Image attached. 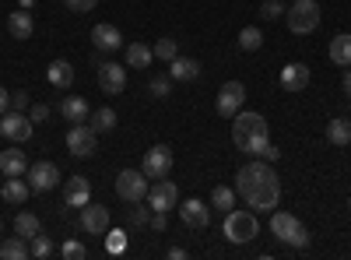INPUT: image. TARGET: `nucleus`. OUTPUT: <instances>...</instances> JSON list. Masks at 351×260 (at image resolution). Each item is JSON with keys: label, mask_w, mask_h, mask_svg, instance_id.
Wrapping results in <instances>:
<instances>
[{"label": "nucleus", "mask_w": 351, "mask_h": 260, "mask_svg": "<svg viewBox=\"0 0 351 260\" xmlns=\"http://www.w3.org/2000/svg\"><path fill=\"white\" fill-rule=\"evenodd\" d=\"M236 193L253 211H274L278 200H281V180H278L274 165L263 162V158L243 165L239 176H236Z\"/></svg>", "instance_id": "obj_1"}, {"label": "nucleus", "mask_w": 351, "mask_h": 260, "mask_svg": "<svg viewBox=\"0 0 351 260\" xmlns=\"http://www.w3.org/2000/svg\"><path fill=\"white\" fill-rule=\"evenodd\" d=\"M232 141H236V148L246 152V155H256L271 144V134H267V120L260 117V113H236L232 117Z\"/></svg>", "instance_id": "obj_2"}, {"label": "nucleus", "mask_w": 351, "mask_h": 260, "mask_svg": "<svg viewBox=\"0 0 351 260\" xmlns=\"http://www.w3.org/2000/svg\"><path fill=\"white\" fill-rule=\"evenodd\" d=\"M256 233H260V225H256L253 208H232V211H225V239H228V243L243 246V243H250Z\"/></svg>", "instance_id": "obj_3"}, {"label": "nucleus", "mask_w": 351, "mask_h": 260, "mask_svg": "<svg viewBox=\"0 0 351 260\" xmlns=\"http://www.w3.org/2000/svg\"><path fill=\"white\" fill-rule=\"evenodd\" d=\"M271 233H274L278 243H285V246H295V250H306V246H309L306 225H302L295 215H288V211H274V215H271Z\"/></svg>", "instance_id": "obj_4"}, {"label": "nucleus", "mask_w": 351, "mask_h": 260, "mask_svg": "<svg viewBox=\"0 0 351 260\" xmlns=\"http://www.w3.org/2000/svg\"><path fill=\"white\" fill-rule=\"evenodd\" d=\"M316 25H319V4L316 0H295V4L288 8V32L309 36V32H316Z\"/></svg>", "instance_id": "obj_5"}, {"label": "nucleus", "mask_w": 351, "mask_h": 260, "mask_svg": "<svg viewBox=\"0 0 351 260\" xmlns=\"http://www.w3.org/2000/svg\"><path fill=\"white\" fill-rule=\"evenodd\" d=\"M116 193L123 200H130V204H141L148 197V176H144V169H123L116 176Z\"/></svg>", "instance_id": "obj_6"}, {"label": "nucleus", "mask_w": 351, "mask_h": 260, "mask_svg": "<svg viewBox=\"0 0 351 260\" xmlns=\"http://www.w3.org/2000/svg\"><path fill=\"white\" fill-rule=\"evenodd\" d=\"M243 102H246V84H243V81H225L221 92H218V99H215V109H218V117L232 120V117L243 109Z\"/></svg>", "instance_id": "obj_7"}, {"label": "nucleus", "mask_w": 351, "mask_h": 260, "mask_svg": "<svg viewBox=\"0 0 351 260\" xmlns=\"http://www.w3.org/2000/svg\"><path fill=\"white\" fill-rule=\"evenodd\" d=\"M67 148H71V155H77V158L95 155V152H99V134L88 127V123H74V127L67 130Z\"/></svg>", "instance_id": "obj_8"}, {"label": "nucleus", "mask_w": 351, "mask_h": 260, "mask_svg": "<svg viewBox=\"0 0 351 260\" xmlns=\"http://www.w3.org/2000/svg\"><path fill=\"white\" fill-rule=\"evenodd\" d=\"M172 172V152L169 144H155L152 152H144V176L148 180H165Z\"/></svg>", "instance_id": "obj_9"}, {"label": "nucleus", "mask_w": 351, "mask_h": 260, "mask_svg": "<svg viewBox=\"0 0 351 260\" xmlns=\"http://www.w3.org/2000/svg\"><path fill=\"white\" fill-rule=\"evenodd\" d=\"M148 204L152 211H172L176 204H180V187H176L172 180H158L155 187H148Z\"/></svg>", "instance_id": "obj_10"}, {"label": "nucleus", "mask_w": 351, "mask_h": 260, "mask_svg": "<svg viewBox=\"0 0 351 260\" xmlns=\"http://www.w3.org/2000/svg\"><path fill=\"white\" fill-rule=\"evenodd\" d=\"M0 134L11 137V141H28L32 137V117H25L18 109H8L4 117H0Z\"/></svg>", "instance_id": "obj_11"}, {"label": "nucleus", "mask_w": 351, "mask_h": 260, "mask_svg": "<svg viewBox=\"0 0 351 260\" xmlns=\"http://www.w3.org/2000/svg\"><path fill=\"white\" fill-rule=\"evenodd\" d=\"M56 183H60V169H56L53 162L28 165V187H32L36 193H46V190H53Z\"/></svg>", "instance_id": "obj_12"}, {"label": "nucleus", "mask_w": 351, "mask_h": 260, "mask_svg": "<svg viewBox=\"0 0 351 260\" xmlns=\"http://www.w3.org/2000/svg\"><path fill=\"white\" fill-rule=\"evenodd\" d=\"M81 228L88 236H102V233H109V208H102V204H88L81 208Z\"/></svg>", "instance_id": "obj_13"}, {"label": "nucleus", "mask_w": 351, "mask_h": 260, "mask_svg": "<svg viewBox=\"0 0 351 260\" xmlns=\"http://www.w3.org/2000/svg\"><path fill=\"white\" fill-rule=\"evenodd\" d=\"M99 88L106 95H120L127 88V67H120V64H99Z\"/></svg>", "instance_id": "obj_14"}, {"label": "nucleus", "mask_w": 351, "mask_h": 260, "mask_svg": "<svg viewBox=\"0 0 351 260\" xmlns=\"http://www.w3.org/2000/svg\"><path fill=\"white\" fill-rule=\"evenodd\" d=\"M180 218H183V225H190V228H208L211 211L204 208V200L190 197V200H183V204H180Z\"/></svg>", "instance_id": "obj_15"}, {"label": "nucleus", "mask_w": 351, "mask_h": 260, "mask_svg": "<svg viewBox=\"0 0 351 260\" xmlns=\"http://www.w3.org/2000/svg\"><path fill=\"white\" fill-rule=\"evenodd\" d=\"M92 46L95 49H102V53H112V49H120L123 46V36H120V28L116 25H95L92 28Z\"/></svg>", "instance_id": "obj_16"}, {"label": "nucleus", "mask_w": 351, "mask_h": 260, "mask_svg": "<svg viewBox=\"0 0 351 260\" xmlns=\"http://www.w3.org/2000/svg\"><path fill=\"white\" fill-rule=\"evenodd\" d=\"M88 200H92V187H88L84 176H71L67 187H64V204L67 208H84Z\"/></svg>", "instance_id": "obj_17"}, {"label": "nucleus", "mask_w": 351, "mask_h": 260, "mask_svg": "<svg viewBox=\"0 0 351 260\" xmlns=\"http://www.w3.org/2000/svg\"><path fill=\"white\" fill-rule=\"evenodd\" d=\"M60 117L67 123H88V117H92V109H88V102L81 95H67L60 99Z\"/></svg>", "instance_id": "obj_18"}, {"label": "nucleus", "mask_w": 351, "mask_h": 260, "mask_svg": "<svg viewBox=\"0 0 351 260\" xmlns=\"http://www.w3.org/2000/svg\"><path fill=\"white\" fill-rule=\"evenodd\" d=\"M309 84V67L306 64H288L281 67V88L285 92H302Z\"/></svg>", "instance_id": "obj_19"}, {"label": "nucleus", "mask_w": 351, "mask_h": 260, "mask_svg": "<svg viewBox=\"0 0 351 260\" xmlns=\"http://www.w3.org/2000/svg\"><path fill=\"white\" fill-rule=\"evenodd\" d=\"M8 32H11L14 39H32V32H36V21H32V14H28L25 8L11 11V14H8Z\"/></svg>", "instance_id": "obj_20"}, {"label": "nucleus", "mask_w": 351, "mask_h": 260, "mask_svg": "<svg viewBox=\"0 0 351 260\" xmlns=\"http://www.w3.org/2000/svg\"><path fill=\"white\" fill-rule=\"evenodd\" d=\"M200 74V64L193 60V56H176V60H169V78L172 81H193Z\"/></svg>", "instance_id": "obj_21"}, {"label": "nucleus", "mask_w": 351, "mask_h": 260, "mask_svg": "<svg viewBox=\"0 0 351 260\" xmlns=\"http://www.w3.org/2000/svg\"><path fill=\"white\" fill-rule=\"evenodd\" d=\"M155 60V49L148 43H130L127 46V67H137V71H148Z\"/></svg>", "instance_id": "obj_22"}, {"label": "nucleus", "mask_w": 351, "mask_h": 260, "mask_svg": "<svg viewBox=\"0 0 351 260\" xmlns=\"http://www.w3.org/2000/svg\"><path fill=\"white\" fill-rule=\"evenodd\" d=\"M0 169H4V176H25V172H28V158H25V152H18V148L0 152Z\"/></svg>", "instance_id": "obj_23"}, {"label": "nucleus", "mask_w": 351, "mask_h": 260, "mask_svg": "<svg viewBox=\"0 0 351 260\" xmlns=\"http://www.w3.org/2000/svg\"><path fill=\"white\" fill-rule=\"evenodd\" d=\"M28 193H32V187L21 183L18 176H8V180H4V187H0V197H4L8 204H25Z\"/></svg>", "instance_id": "obj_24"}, {"label": "nucleus", "mask_w": 351, "mask_h": 260, "mask_svg": "<svg viewBox=\"0 0 351 260\" xmlns=\"http://www.w3.org/2000/svg\"><path fill=\"white\" fill-rule=\"evenodd\" d=\"M46 78H49L53 88H71V84H74V67L67 60H53L49 71H46Z\"/></svg>", "instance_id": "obj_25"}, {"label": "nucleus", "mask_w": 351, "mask_h": 260, "mask_svg": "<svg viewBox=\"0 0 351 260\" xmlns=\"http://www.w3.org/2000/svg\"><path fill=\"white\" fill-rule=\"evenodd\" d=\"M330 60L337 67H351V32H341L330 39Z\"/></svg>", "instance_id": "obj_26"}, {"label": "nucleus", "mask_w": 351, "mask_h": 260, "mask_svg": "<svg viewBox=\"0 0 351 260\" xmlns=\"http://www.w3.org/2000/svg\"><path fill=\"white\" fill-rule=\"evenodd\" d=\"M14 233H18L21 239H32L36 233H43V222H39V215H32V211H21V215L14 218Z\"/></svg>", "instance_id": "obj_27"}, {"label": "nucleus", "mask_w": 351, "mask_h": 260, "mask_svg": "<svg viewBox=\"0 0 351 260\" xmlns=\"http://www.w3.org/2000/svg\"><path fill=\"white\" fill-rule=\"evenodd\" d=\"M327 141L337 144V148L351 144V120H330V123H327Z\"/></svg>", "instance_id": "obj_28"}, {"label": "nucleus", "mask_w": 351, "mask_h": 260, "mask_svg": "<svg viewBox=\"0 0 351 260\" xmlns=\"http://www.w3.org/2000/svg\"><path fill=\"white\" fill-rule=\"evenodd\" d=\"M88 120H92L88 127H92L95 134H106V130H112V127H116V113H112L109 106H102V109H95V113H92V117H88Z\"/></svg>", "instance_id": "obj_29"}, {"label": "nucleus", "mask_w": 351, "mask_h": 260, "mask_svg": "<svg viewBox=\"0 0 351 260\" xmlns=\"http://www.w3.org/2000/svg\"><path fill=\"white\" fill-rule=\"evenodd\" d=\"M0 257H4V260H25V257H32V250L25 246L21 236H14L8 243H0Z\"/></svg>", "instance_id": "obj_30"}, {"label": "nucleus", "mask_w": 351, "mask_h": 260, "mask_svg": "<svg viewBox=\"0 0 351 260\" xmlns=\"http://www.w3.org/2000/svg\"><path fill=\"white\" fill-rule=\"evenodd\" d=\"M211 204L218 211H232V208H236V190H232V187H215L211 190Z\"/></svg>", "instance_id": "obj_31"}, {"label": "nucleus", "mask_w": 351, "mask_h": 260, "mask_svg": "<svg viewBox=\"0 0 351 260\" xmlns=\"http://www.w3.org/2000/svg\"><path fill=\"white\" fill-rule=\"evenodd\" d=\"M28 250H32V257H36V260H46V257H49V253H53L56 246H53V239H49V236L36 233L32 239H28Z\"/></svg>", "instance_id": "obj_32"}, {"label": "nucleus", "mask_w": 351, "mask_h": 260, "mask_svg": "<svg viewBox=\"0 0 351 260\" xmlns=\"http://www.w3.org/2000/svg\"><path fill=\"white\" fill-rule=\"evenodd\" d=\"M239 46H243L246 53H253V49H260V46H263V32H260V28H256V25H250V28H243V32H239Z\"/></svg>", "instance_id": "obj_33"}, {"label": "nucleus", "mask_w": 351, "mask_h": 260, "mask_svg": "<svg viewBox=\"0 0 351 260\" xmlns=\"http://www.w3.org/2000/svg\"><path fill=\"white\" fill-rule=\"evenodd\" d=\"M155 56H158V60H176V56H180V43H176V39H158L155 43Z\"/></svg>", "instance_id": "obj_34"}, {"label": "nucleus", "mask_w": 351, "mask_h": 260, "mask_svg": "<svg viewBox=\"0 0 351 260\" xmlns=\"http://www.w3.org/2000/svg\"><path fill=\"white\" fill-rule=\"evenodd\" d=\"M60 257H67V260H84V257H88V246L77 243V239H67V243L60 246Z\"/></svg>", "instance_id": "obj_35"}, {"label": "nucleus", "mask_w": 351, "mask_h": 260, "mask_svg": "<svg viewBox=\"0 0 351 260\" xmlns=\"http://www.w3.org/2000/svg\"><path fill=\"white\" fill-rule=\"evenodd\" d=\"M148 92H152L155 99H165V95L172 92V78H169V74H165V78H152V81H148Z\"/></svg>", "instance_id": "obj_36"}, {"label": "nucleus", "mask_w": 351, "mask_h": 260, "mask_svg": "<svg viewBox=\"0 0 351 260\" xmlns=\"http://www.w3.org/2000/svg\"><path fill=\"white\" fill-rule=\"evenodd\" d=\"M106 250L109 253H123L127 250V233H123V228H116V233L106 236Z\"/></svg>", "instance_id": "obj_37"}, {"label": "nucleus", "mask_w": 351, "mask_h": 260, "mask_svg": "<svg viewBox=\"0 0 351 260\" xmlns=\"http://www.w3.org/2000/svg\"><path fill=\"white\" fill-rule=\"evenodd\" d=\"M285 11H288V8L281 4V0H263V4H260V14H263V18H267V21H274V18H281Z\"/></svg>", "instance_id": "obj_38"}, {"label": "nucleus", "mask_w": 351, "mask_h": 260, "mask_svg": "<svg viewBox=\"0 0 351 260\" xmlns=\"http://www.w3.org/2000/svg\"><path fill=\"white\" fill-rule=\"evenodd\" d=\"M64 4H67L74 14H84V11H92V8L99 4V0H64Z\"/></svg>", "instance_id": "obj_39"}, {"label": "nucleus", "mask_w": 351, "mask_h": 260, "mask_svg": "<svg viewBox=\"0 0 351 260\" xmlns=\"http://www.w3.org/2000/svg\"><path fill=\"white\" fill-rule=\"evenodd\" d=\"M11 109L25 113L28 109V92H11Z\"/></svg>", "instance_id": "obj_40"}, {"label": "nucleus", "mask_w": 351, "mask_h": 260, "mask_svg": "<svg viewBox=\"0 0 351 260\" xmlns=\"http://www.w3.org/2000/svg\"><path fill=\"white\" fill-rule=\"evenodd\" d=\"M28 117H32V123H43V120L49 117V106H43V102H36V106H32V113H28Z\"/></svg>", "instance_id": "obj_41"}, {"label": "nucleus", "mask_w": 351, "mask_h": 260, "mask_svg": "<svg viewBox=\"0 0 351 260\" xmlns=\"http://www.w3.org/2000/svg\"><path fill=\"white\" fill-rule=\"evenodd\" d=\"M260 158H263V162H271V165H274V162L281 158V152L274 148V144H267V148H263V152H260Z\"/></svg>", "instance_id": "obj_42"}, {"label": "nucleus", "mask_w": 351, "mask_h": 260, "mask_svg": "<svg viewBox=\"0 0 351 260\" xmlns=\"http://www.w3.org/2000/svg\"><path fill=\"white\" fill-rule=\"evenodd\" d=\"M165 211H155V218H152V228H155V233H165Z\"/></svg>", "instance_id": "obj_43"}, {"label": "nucleus", "mask_w": 351, "mask_h": 260, "mask_svg": "<svg viewBox=\"0 0 351 260\" xmlns=\"http://www.w3.org/2000/svg\"><path fill=\"white\" fill-rule=\"evenodd\" d=\"M11 109V95H8V88H0V117Z\"/></svg>", "instance_id": "obj_44"}, {"label": "nucleus", "mask_w": 351, "mask_h": 260, "mask_svg": "<svg viewBox=\"0 0 351 260\" xmlns=\"http://www.w3.org/2000/svg\"><path fill=\"white\" fill-rule=\"evenodd\" d=\"M130 222H134V225H144V222H148V211H144V208H134Z\"/></svg>", "instance_id": "obj_45"}, {"label": "nucleus", "mask_w": 351, "mask_h": 260, "mask_svg": "<svg viewBox=\"0 0 351 260\" xmlns=\"http://www.w3.org/2000/svg\"><path fill=\"white\" fill-rule=\"evenodd\" d=\"M341 88H344V95H348V99H351V67H348V71H344V81H341Z\"/></svg>", "instance_id": "obj_46"}, {"label": "nucleus", "mask_w": 351, "mask_h": 260, "mask_svg": "<svg viewBox=\"0 0 351 260\" xmlns=\"http://www.w3.org/2000/svg\"><path fill=\"white\" fill-rule=\"evenodd\" d=\"M169 257H172V260H183V257H186V250H183V246H172V250H169Z\"/></svg>", "instance_id": "obj_47"}, {"label": "nucleus", "mask_w": 351, "mask_h": 260, "mask_svg": "<svg viewBox=\"0 0 351 260\" xmlns=\"http://www.w3.org/2000/svg\"><path fill=\"white\" fill-rule=\"evenodd\" d=\"M18 8H25V11H32V8H36V0H18Z\"/></svg>", "instance_id": "obj_48"}, {"label": "nucleus", "mask_w": 351, "mask_h": 260, "mask_svg": "<svg viewBox=\"0 0 351 260\" xmlns=\"http://www.w3.org/2000/svg\"><path fill=\"white\" fill-rule=\"evenodd\" d=\"M0 228H4V222H0Z\"/></svg>", "instance_id": "obj_49"}, {"label": "nucleus", "mask_w": 351, "mask_h": 260, "mask_svg": "<svg viewBox=\"0 0 351 260\" xmlns=\"http://www.w3.org/2000/svg\"><path fill=\"white\" fill-rule=\"evenodd\" d=\"M348 208H351V200H348Z\"/></svg>", "instance_id": "obj_50"}]
</instances>
